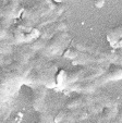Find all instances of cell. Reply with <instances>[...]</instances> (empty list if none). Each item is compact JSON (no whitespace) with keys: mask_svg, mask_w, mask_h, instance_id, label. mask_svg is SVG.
Here are the masks:
<instances>
[{"mask_svg":"<svg viewBox=\"0 0 122 123\" xmlns=\"http://www.w3.org/2000/svg\"><path fill=\"white\" fill-rule=\"evenodd\" d=\"M121 79H122V69L116 68V69H111L109 71H107V72L103 73L100 76L90 81V83H92V85L94 86L95 88H97V87L105 85V84L109 83V82L119 81Z\"/></svg>","mask_w":122,"mask_h":123,"instance_id":"obj_2","label":"cell"},{"mask_svg":"<svg viewBox=\"0 0 122 123\" xmlns=\"http://www.w3.org/2000/svg\"><path fill=\"white\" fill-rule=\"evenodd\" d=\"M64 28H65V23H64V22H58V23L52 24V25L49 26L48 28H46V30L42 33L40 37L46 38V39H47V38H49L50 36L57 34V33L60 32V31H63Z\"/></svg>","mask_w":122,"mask_h":123,"instance_id":"obj_6","label":"cell"},{"mask_svg":"<svg viewBox=\"0 0 122 123\" xmlns=\"http://www.w3.org/2000/svg\"><path fill=\"white\" fill-rule=\"evenodd\" d=\"M44 98H45V91L39 87V88L36 89V94L34 95V100H33L34 107L36 108V109H39V107L42 106Z\"/></svg>","mask_w":122,"mask_h":123,"instance_id":"obj_8","label":"cell"},{"mask_svg":"<svg viewBox=\"0 0 122 123\" xmlns=\"http://www.w3.org/2000/svg\"><path fill=\"white\" fill-rule=\"evenodd\" d=\"M16 6H18V0H9V2L5 6L2 10V15L7 18H11L13 15V12L15 11Z\"/></svg>","mask_w":122,"mask_h":123,"instance_id":"obj_7","label":"cell"},{"mask_svg":"<svg viewBox=\"0 0 122 123\" xmlns=\"http://www.w3.org/2000/svg\"><path fill=\"white\" fill-rule=\"evenodd\" d=\"M67 37H68L67 32H62V31L58 32L57 34L53 35V37L47 43V45L44 48V52H46V54H53V52L58 51Z\"/></svg>","mask_w":122,"mask_h":123,"instance_id":"obj_3","label":"cell"},{"mask_svg":"<svg viewBox=\"0 0 122 123\" xmlns=\"http://www.w3.org/2000/svg\"><path fill=\"white\" fill-rule=\"evenodd\" d=\"M94 101H96L94 96L90 95H83L80 97H76L74 99L70 100L67 104L68 108H78V107H83V106H90Z\"/></svg>","mask_w":122,"mask_h":123,"instance_id":"obj_4","label":"cell"},{"mask_svg":"<svg viewBox=\"0 0 122 123\" xmlns=\"http://www.w3.org/2000/svg\"><path fill=\"white\" fill-rule=\"evenodd\" d=\"M116 47H119V48H121V49H122V39L120 40L119 43H118V44H117V46H116Z\"/></svg>","mask_w":122,"mask_h":123,"instance_id":"obj_10","label":"cell"},{"mask_svg":"<svg viewBox=\"0 0 122 123\" xmlns=\"http://www.w3.org/2000/svg\"><path fill=\"white\" fill-rule=\"evenodd\" d=\"M64 57L70 60H72L74 63H82V64H90V63H98V64H103L104 62H108L105 58L103 57L93 55L90 52H86V51H82L78 49L69 48L64 51Z\"/></svg>","mask_w":122,"mask_h":123,"instance_id":"obj_1","label":"cell"},{"mask_svg":"<svg viewBox=\"0 0 122 123\" xmlns=\"http://www.w3.org/2000/svg\"><path fill=\"white\" fill-rule=\"evenodd\" d=\"M105 5V0H95V6L97 8H101Z\"/></svg>","mask_w":122,"mask_h":123,"instance_id":"obj_9","label":"cell"},{"mask_svg":"<svg viewBox=\"0 0 122 123\" xmlns=\"http://www.w3.org/2000/svg\"><path fill=\"white\" fill-rule=\"evenodd\" d=\"M121 39H122V25L112 28V30H110L107 33V40L113 47L117 46V44Z\"/></svg>","mask_w":122,"mask_h":123,"instance_id":"obj_5","label":"cell"}]
</instances>
